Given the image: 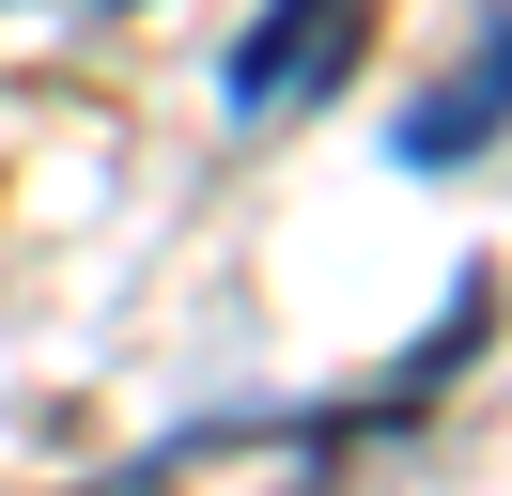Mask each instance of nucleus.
I'll list each match as a JSON object with an SVG mask.
<instances>
[{
  "label": "nucleus",
  "instance_id": "1",
  "mask_svg": "<svg viewBox=\"0 0 512 496\" xmlns=\"http://www.w3.org/2000/svg\"><path fill=\"white\" fill-rule=\"evenodd\" d=\"M357 31H373V0H264V16H249V47L218 62L233 124H280V109H326V93H342V62H357Z\"/></svg>",
  "mask_w": 512,
  "mask_h": 496
},
{
  "label": "nucleus",
  "instance_id": "2",
  "mask_svg": "<svg viewBox=\"0 0 512 496\" xmlns=\"http://www.w3.org/2000/svg\"><path fill=\"white\" fill-rule=\"evenodd\" d=\"M497 124H512V0H497V31H481V47H466V62H450V78L404 109V171H466Z\"/></svg>",
  "mask_w": 512,
  "mask_h": 496
}]
</instances>
